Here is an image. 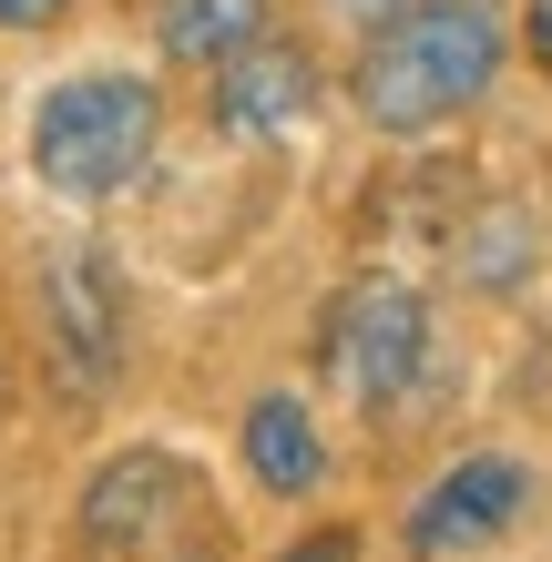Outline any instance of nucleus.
Returning a JSON list of instances; mask_svg holds the SVG:
<instances>
[{"label":"nucleus","mask_w":552,"mask_h":562,"mask_svg":"<svg viewBox=\"0 0 552 562\" xmlns=\"http://www.w3.org/2000/svg\"><path fill=\"white\" fill-rule=\"evenodd\" d=\"M502 82V21L492 0H409L369 31L359 72H348V103H359L369 134H440L450 113H471L481 92Z\"/></svg>","instance_id":"nucleus-1"},{"label":"nucleus","mask_w":552,"mask_h":562,"mask_svg":"<svg viewBox=\"0 0 552 562\" xmlns=\"http://www.w3.org/2000/svg\"><path fill=\"white\" fill-rule=\"evenodd\" d=\"M165 144V82L154 72H72L31 103V175H42L61 205H103L154 164Z\"/></svg>","instance_id":"nucleus-2"},{"label":"nucleus","mask_w":552,"mask_h":562,"mask_svg":"<svg viewBox=\"0 0 552 562\" xmlns=\"http://www.w3.org/2000/svg\"><path fill=\"white\" fill-rule=\"evenodd\" d=\"M194 521H205V481L184 471V450L134 440L82 481L72 502V552L82 562H165Z\"/></svg>","instance_id":"nucleus-3"},{"label":"nucleus","mask_w":552,"mask_h":562,"mask_svg":"<svg viewBox=\"0 0 552 562\" xmlns=\"http://www.w3.org/2000/svg\"><path fill=\"white\" fill-rule=\"evenodd\" d=\"M317 358H328V379H338L359 409H388L419 369H430V296H419L409 277H359V286H338Z\"/></svg>","instance_id":"nucleus-4"},{"label":"nucleus","mask_w":552,"mask_h":562,"mask_svg":"<svg viewBox=\"0 0 552 562\" xmlns=\"http://www.w3.org/2000/svg\"><path fill=\"white\" fill-rule=\"evenodd\" d=\"M42 327H52V369L72 400H103L113 369H123V267L103 246H72V256H52V277H42Z\"/></svg>","instance_id":"nucleus-5"},{"label":"nucleus","mask_w":552,"mask_h":562,"mask_svg":"<svg viewBox=\"0 0 552 562\" xmlns=\"http://www.w3.org/2000/svg\"><path fill=\"white\" fill-rule=\"evenodd\" d=\"M307 113H317V61H307V42L256 31L236 61H215V123L236 144H297Z\"/></svg>","instance_id":"nucleus-6"},{"label":"nucleus","mask_w":552,"mask_h":562,"mask_svg":"<svg viewBox=\"0 0 552 562\" xmlns=\"http://www.w3.org/2000/svg\"><path fill=\"white\" fill-rule=\"evenodd\" d=\"M532 502V481H522V460H502V450H471L461 471H440L430 481V502L409 512V552H481V542H502L511 521H522Z\"/></svg>","instance_id":"nucleus-7"},{"label":"nucleus","mask_w":552,"mask_h":562,"mask_svg":"<svg viewBox=\"0 0 552 562\" xmlns=\"http://www.w3.org/2000/svg\"><path fill=\"white\" fill-rule=\"evenodd\" d=\"M246 471L277 491V502H297V491H317L328 481V440H317V419H307V400L297 389H267V400L246 409Z\"/></svg>","instance_id":"nucleus-8"},{"label":"nucleus","mask_w":552,"mask_h":562,"mask_svg":"<svg viewBox=\"0 0 552 562\" xmlns=\"http://www.w3.org/2000/svg\"><path fill=\"white\" fill-rule=\"evenodd\" d=\"M267 11L277 0H154V52L184 61V72H215L267 31Z\"/></svg>","instance_id":"nucleus-9"},{"label":"nucleus","mask_w":552,"mask_h":562,"mask_svg":"<svg viewBox=\"0 0 552 562\" xmlns=\"http://www.w3.org/2000/svg\"><path fill=\"white\" fill-rule=\"evenodd\" d=\"M461 277H492V286L522 277V215H511V205H492L481 236H461Z\"/></svg>","instance_id":"nucleus-10"},{"label":"nucleus","mask_w":552,"mask_h":562,"mask_svg":"<svg viewBox=\"0 0 552 562\" xmlns=\"http://www.w3.org/2000/svg\"><path fill=\"white\" fill-rule=\"evenodd\" d=\"M82 0H0V31H21V42H42V31H61Z\"/></svg>","instance_id":"nucleus-11"},{"label":"nucleus","mask_w":552,"mask_h":562,"mask_svg":"<svg viewBox=\"0 0 552 562\" xmlns=\"http://www.w3.org/2000/svg\"><path fill=\"white\" fill-rule=\"evenodd\" d=\"M277 562H359V532H348V521H328V532H297Z\"/></svg>","instance_id":"nucleus-12"},{"label":"nucleus","mask_w":552,"mask_h":562,"mask_svg":"<svg viewBox=\"0 0 552 562\" xmlns=\"http://www.w3.org/2000/svg\"><path fill=\"white\" fill-rule=\"evenodd\" d=\"M522 52H532V72L552 82V0H522Z\"/></svg>","instance_id":"nucleus-13"},{"label":"nucleus","mask_w":552,"mask_h":562,"mask_svg":"<svg viewBox=\"0 0 552 562\" xmlns=\"http://www.w3.org/2000/svg\"><path fill=\"white\" fill-rule=\"evenodd\" d=\"M328 11H348V21H369V31H379L388 11H409V0H328Z\"/></svg>","instance_id":"nucleus-14"}]
</instances>
